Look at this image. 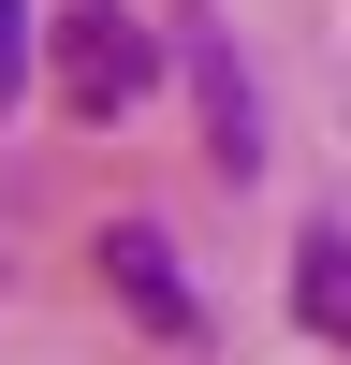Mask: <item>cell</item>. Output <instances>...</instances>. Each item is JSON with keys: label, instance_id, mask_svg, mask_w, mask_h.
<instances>
[{"label": "cell", "instance_id": "1", "mask_svg": "<svg viewBox=\"0 0 351 365\" xmlns=\"http://www.w3.org/2000/svg\"><path fill=\"white\" fill-rule=\"evenodd\" d=\"M44 58H58V103H73V117H132L146 88H161V44H146L117 0H58Z\"/></svg>", "mask_w": 351, "mask_h": 365}, {"label": "cell", "instance_id": "2", "mask_svg": "<svg viewBox=\"0 0 351 365\" xmlns=\"http://www.w3.org/2000/svg\"><path fill=\"white\" fill-rule=\"evenodd\" d=\"M190 88H205V132H220V161L249 175V161H263V103H249V58L220 44V15H205V0H190Z\"/></svg>", "mask_w": 351, "mask_h": 365}, {"label": "cell", "instance_id": "3", "mask_svg": "<svg viewBox=\"0 0 351 365\" xmlns=\"http://www.w3.org/2000/svg\"><path fill=\"white\" fill-rule=\"evenodd\" d=\"M292 322H307L322 351H351V234H307V249H292Z\"/></svg>", "mask_w": 351, "mask_h": 365}, {"label": "cell", "instance_id": "4", "mask_svg": "<svg viewBox=\"0 0 351 365\" xmlns=\"http://www.w3.org/2000/svg\"><path fill=\"white\" fill-rule=\"evenodd\" d=\"M103 263H117V278H132V307L161 322V336H205V322H190V278H176V249H161V234H117Z\"/></svg>", "mask_w": 351, "mask_h": 365}]
</instances>
